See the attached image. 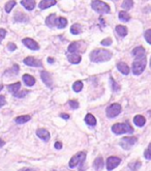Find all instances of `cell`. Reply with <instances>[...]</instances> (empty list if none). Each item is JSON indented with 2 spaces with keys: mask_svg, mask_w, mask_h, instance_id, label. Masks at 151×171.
<instances>
[{
  "mask_svg": "<svg viewBox=\"0 0 151 171\" xmlns=\"http://www.w3.org/2000/svg\"><path fill=\"white\" fill-rule=\"evenodd\" d=\"M112 58V53L106 49H95L90 54V59L93 62H104Z\"/></svg>",
  "mask_w": 151,
  "mask_h": 171,
  "instance_id": "obj_1",
  "label": "cell"
},
{
  "mask_svg": "<svg viewBox=\"0 0 151 171\" xmlns=\"http://www.w3.org/2000/svg\"><path fill=\"white\" fill-rule=\"evenodd\" d=\"M112 132L116 135H122V134H132L133 133V129L129 124H115L112 125Z\"/></svg>",
  "mask_w": 151,
  "mask_h": 171,
  "instance_id": "obj_2",
  "label": "cell"
},
{
  "mask_svg": "<svg viewBox=\"0 0 151 171\" xmlns=\"http://www.w3.org/2000/svg\"><path fill=\"white\" fill-rule=\"evenodd\" d=\"M85 159H86V153L84 152H79L78 153H76L75 156L72 157V159L70 160V163H68V167L70 168H76L78 165H80L81 167H83V163L85 162Z\"/></svg>",
  "mask_w": 151,
  "mask_h": 171,
  "instance_id": "obj_3",
  "label": "cell"
},
{
  "mask_svg": "<svg viewBox=\"0 0 151 171\" xmlns=\"http://www.w3.org/2000/svg\"><path fill=\"white\" fill-rule=\"evenodd\" d=\"M91 7L98 14H109L110 6L106 2L101 1V0H92L91 1Z\"/></svg>",
  "mask_w": 151,
  "mask_h": 171,
  "instance_id": "obj_4",
  "label": "cell"
},
{
  "mask_svg": "<svg viewBox=\"0 0 151 171\" xmlns=\"http://www.w3.org/2000/svg\"><path fill=\"white\" fill-rule=\"evenodd\" d=\"M146 57H143V58H136V60L133 62V75L138 76L141 75L142 73L144 72L145 67H146Z\"/></svg>",
  "mask_w": 151,
  "mask_h": 171,
  "instance_id": "obj_5",
  "label": "cell"
},
{
  "mask_svg": "<svg viewBox=\"0 0 151 171\" xmlns=\"http://www.w3.org/2000/svg\"><path fill=\"white\" fill-rule=\"evenodd\" d=\"M121 109L122 108H121L120 105L117 104V103H114V104L110 105V106L107 108L106 114H107V116L109 118H115L116 116L120 114Z\"/></svg>",
  "mask_w": 151,
  "mask_h": 171,
  "instance_id": "obj_6",
  "label": "cell"
},
{
  "mask_svg": "<svg viewBox=\"0 0 151 171\" xmlns=\"http://www.w3.org/2000/svg\"><path fill=\"white\" fill-rule=\"evenodd\" d=\"M137 141H138L137 137H123L120 140V142H119V144H120V146L123 149L129 150L137 143Z\"/></svg>",
  "mask_w": 151,
  "mask_h": 171,
  "instance_id": "obj_7",
  "label": "cell"
},
{
  "mask_svg": "<svg viewBox=\"0 0 151 171\" xmlns=\"http://www.w3.org/2000/svg\"><path fill=\"white\" fill-rule=\"evenodd\" d=\"M120 163H121V159L118 158V157H114V156L109 157L107 160V170L108 171L114 170Z\"/></svg>",
  "mask_w": 151,
  "mask_h": 171,
  "instance_id": "obj_8",
  "label": "cell"
},
{
  "mask_svg": "<svg viewBox=\"0 0 151 171\" xmlns=\"http://www.w3.org/2000/svg\"><path fill=\"white\" fill-rule=\"evenodd\" d=\"M26 65H29V67H42V62L39 60V59L34 58L32 56H28L23 60Z\"/></svg>",
  "mask_w": 151,
  "mask_h": 171,
  "instance_id": "obj_9",
  "label": "cell"
},
{
  "mask_svg": "<svg viewBox=\"0 0 151 171\" xmlns=\"http://www.w3.org/2000/svg\"><path fill=\"white\" fill-rule=\"evenodd\" d=\"M22 43L26 46L27 48H29L30 50H38L39 49V45L32 39H29V38L24 39L22 41Z\"/></svg>",
  "mask_w": 151,
  "mask_h": 171,
  "instance_id": "obj_10",
  "label": "cell"
},
{
  "mask_svg": "<svg viewBox=\"0 0 151 171\" xmlns=\"http://www.w3.org/2000/svg\"><path fill=\"white\" fill-rule=\"evenodd\" d=\"M41 78L42 80V82H44L48 87H52L53 81H52V77H51L49 72H47V71H42V72L41 73Z\"/></svg>",
  "mask_w": 151,
  "mask_h": 171,
  "instance_id": "obj_11",
  "label": "cell"
},
{
  "mask_svg": "<svg viewBox=\"0 0 151 171\" xmlns=\"http://www.w3.org/2000/svg\"><path fill=\"white\" fill-rule=\"evenodd\" d=\"M36 136L45 142H48L50 140V133L46 129H38L36 131Z\"/></svg>",
  "mask_w": 151,
  "mask_h": 171,
  "instance_id": "obj_12",
  "label": "cell"
},
{
  "mask_svg": "<svg viewBox=\"0 0 151 171\" xmlns=\"http://www.w3.org/2000/svg\"><path fill=\"white\" fill-rule=\"evenodd\" d=\"M66 55H67L68 61L73 64H78L82 60V57L79 53H67Z\"/></svg>",
  "mask_w": 151,
  "mask_h": 171,
  "instance_id": "obj_13",
  "label": "cell"
},
{
  "mask_svg": "<svg viewBox=\"0 0 151 171\" xmlns=\"http://www.w3.org/2000/svg\"><path fill=\"white\" fill-rule=\"evenodd\" d=\"M81 46H82V42H74V43H72V44L68 46L67 53L82 52V51H80V48H81Z\"/></svg>",
  "mask_w": 151,
  "mask_h": 171,
  "instance_id": "obj_14",
  "label": "cell"
},
{
  "mask_svg": "<svg viewBox=\"0 0 151 171\" xmlns=\"http://www.w3.org/2000/svg\"><path fill=\"white\" fill-rule=\"evenodd\" d=\"M133 55L136 57V58H143L146 55V52H145V49L142 46H139V47H136L135 49L133 50Z\"/></svg>",
  "mask_w": 151,
  "mask_h": 171,
  "instance_id": "obj_15",
  "label": "cell"
},
{
  "mask_svg": "<svg viewBox=\"0 0 151 171\" xmlns=\"http://www.w3.org/2000/svg\"><path fill=\"white\" fill-rule=\"evenodd\" d=\"M56 3H57L56 0H42L38 4V7L41 8V10H46V8L55 5Z\"/></svg>",
  "mask_w": 151,
  "mask_h": 171,
  "instance_id": "obj_16",
  "label": "cell"
},
{
  "mask_svg": "<svg viewBox=\"0 0 151 171\" xmlns=\"http://www.w3.org/2000/svg\"><path fill=\"white\" fill-rule=\"evenodd\" d=\"M22 79L27 86H33V85L35 84V79H34L31 75H29V74H25V75H23Z\"/></svg>",
  "mask_w": 151,
  "mask_h": 171,
  "instance_id": "obj_17",
  "label": "cell"
},
{
  "mask_svg": "<svg viewBox=\"0 0 151 171\" xmlns=\"http://www.w3.org/2000/svg\"><path fill=\"white\" fill-rule=\"evenodd\" d=\"M117 68H118L119 72L122 73L123 75H129L130 72L129 65H127L126 63H124V62H119V63H117Z\"/></svg>",
  "mask_w": 151,
  "mask_h": 171,
  "instance_id": "obj_18",
  "label": "cell"
},
{
  "mask_svg": "<svg viewBox=\"0 0 151 171\" xmlns=\"http://www.w3.org/2000/svg\"><path fill=\"white\" fill-rule=\"evenodd\" d=\"M21 4L28 10H32L35 7V1L34 0H22Z\"/></svg>",
  "mask_w": 151,
  "mask_h": 171,
  "instance_id": "obj_19",
  "label": "cell"
},
{
  "mask_svg": "<svg viewBox=\"0 0 151 171\" xmlns=\"http://www.w3.org/2000/svg\"><path fill=\"white\" fill-rule=\"evenodd\" d=\"M133 124L140 128L144 127L145 124H146V119H145L144 116H142V115H136L135 117H133Z\"/></svg>",
  "mask_w": 151,
  "mask_h": 171,
  "instance_id": "obj_20",
  "label": "cell"
},
{
  "mask_svg": "<svg viewBox=\"0 0 151 171\" xmlns=\"http://www.w3.org/2000/svg\"><path fill=\"white\" fill-rule=\"evenodd\" d=\"M84 120H85V122H86L88 125H90V127H95V125H96V118L90 113H88L87 115L85 116Z\"/></svg>",
  "mask_w": 151,
  "mask_h": 171,
  "instance_id": "obj_21",
  "label": "cell"
},
{
  "mask_svg": "<svg viewBox=\"0 0 151 171\" xmlns=\"http://www.w3.org/2000/svg\"><path fill=\"white\" fill-rule=\"evenodd\" d=\"M57 18H58V17H57L55 14H52V15H50L47 19H46V24H47V26H49V27L55 26Z\"/></svg>",
  "mask_w": 151,
  "mask_h": 171,
  "instance_id": "obj_22",
  "label": "cell"
},
{
  "mask_svg": "<svg viewBox=\"0 0 151 171\" xmlns=\"http://www.w3.org/2000/svg\"><path fill=\"white\" fill-rule=\"evenodd\" d=\"M104 159L101 158V157H98V158H96L94 160V163H93V166H94L95 170H101L102 167H104Z\"/></svg>",
  "mask_w": 151,
  "mask_h": 171,
  "instance_id": "obj_23",
  "label": "cell"
},
{
  "mask_svg": "<svg viewBox=\"0 0 151 171\" xmlns=\"http://www.w3.org/2000/svg\"><path fill=\"white\" fill-rule=\"evenodd\" d=\"M67 25V20L63 18V17H59V18H57L56 20V24H55V26L56 27H58V28H64L65 26Z\"/></svg>",
  "mask_w": 151,
  "mask_h": 171,
  "instance_id": "obj_24",
  "label": "cell"
},
{
  "mask_svg": "<svg viewBox=\"0 0 151 171\" xmlns=\"http://www.w3.org/2000/svg\"><path fill=\"white\" fill-rule=\"evenodd\" d=\"M30 119H31L30 115H21V116H18V117L15 119V121L18 124H26L27 121H29Z\"/></svg>",
  "mask_w": 151,
  "mask_h": 171,
  "instance_id": "obj_25",
  "label": "cell"
},
{
  "mask_svg": "<svg viewBox=\"0 0 151 171\" xmlns=\"http://www.w3.org/2000/svg\"><path fill=\"white\" fill-rule=\"evenodd\" d=\"M116 32H117V34H119V36L123 38V36L127 34V28L123 26V25H117L116 26Z\"/></svg>",
  "mask_w": 151,
  "mask_h": 171,
  "instance_id": "obj_26",
  "label": "cell"
},
{
  "mask_svg": "<svg viewBox=\"0 0 151 171\" xmlns=\"http://www.w3.org/2000/svg\"><path fill=\"white\" fill-rule=\"evenodd\" d=\"M20 88H21V83L20 82H17V83H14V84H10V85H8L7 86V89L10 92H13V95L15 92H17Z\"/></svg>",
  "mask_w": 151,
  "mask_h": 171,
  "instance_id": "obj_27",
  "label": "cell"
},
{
  "mask_svg": "<svg viewBox=\"0 0 151 171\" xmlns=\"http://www.w3.org/2000/svg\"><path fill=\"white\" fill-rule=\"evenodd\" d=\"M82 30H83V28H82V26L80 24H74L72 27H70V32H72L73 34H80L82 32Z\"/></svg>",
  "mask_w": 151,
  "mask_h": 171,
  "instance_id": "obj_28",
  "label": "cell"
},
{
  "mask_svg": "<svg viewBox=\"0 0 151 171\" xmlns=\"http://www.w3.org/2000/svg\"><path fill=\"white\" fill-rule=\"evenodd\" d=\"M19 65H17V64H15L14 65L13 67L10 68V70H8V71H6V72H5V74L4 75L5 76H7V75H10V76H13V77H15L17 74H18V72H19Z\"/></svg>",
  "mask_w": 151,
  "mask_h": 171,
  "instance_id": "obj_29",
  "label": "cell"
},
{
  "mask_svg": "<svg viewBox=\"0 0 151 171\" xmlns=\"http://www.w3.org/2000/svg\"><path fill=\"white\" fill-rule=\"evenodd\" d=\"M129 169L132 171H138L142 167V163L140 161L132 162V163L129 164Z\"/></svg>",
  "mask_w": 151,
  "mask_h": 171,
  "instance_id": "obj_30",
  "label": "cell"
},
{
  "mask_svg": "<svg viewBox=\"0 0 151 171\" xmlns=\"http://www.w3.org/2000/svg\"><path fill=\"white\" fill-rule=\"evenodd\" d=\"M133 6V0H124L121 4V7L124 8L125 10H129Z\"/></svg>",
  "mask_w": 151,
  "mask_h": 171,
  "instance_id": "obj_31",
  "label": "cell"
},
{
  "mask_svg": "<svg viewBox=\"0 0 151 171\" xmlns=\"http://www.w3.org/2000/svg\"><path fill=\"white\" fill-rule=\"evenodd\" d=\"M15 20L18 22H26L28 21V17L22 13H17L15 15Z\"/></svg>",
  "mask_w": 151,
  "mask_h": 171,
  "instance_id": "obj_32",
  "label": "cell"
},
{
  "mask_svg": "<svg viewBox=\"0 0 151 171\" xmlns=\"http://www.w3.org/2000/svg\"><path fill=\"white\" fill-rule=\"evenodd\" d=\"M119 20L122 22H129L130 20V16L126 13V11H120V13H119Z\"/></svg>",
  "mask_w": 151,
  "mask_h": 171,
  "instance_id": "obj_33",
  "label": "cell"
},
{
  "mask_svg": "<svg viewBox=\"0 0 151 171\" xmlns=\"http://www.w3.org/2000/svg\"><path fill=\"white\" fill-rule=\"evenodd\" d=\"M73 89L76 92H80L82 89H83V82L82 81H76L75 83L73 84Z\"/></svg>",
  "mask_w": 151,
  "mask_h": 171,
  "instance_id": "obj_34",
  "label": "cell"
},
{
  "mask_svg": "<svg viewBox=\"0 0 151 171\" xmlns=\"http://www.w3.org/2000/svg\"><path fill=\"white\" fill-rule=\"evenodd\" d=\"M16 4H17V2L15 1V0H10V1H8L4 6L5 11H6V13H10L11 10H13V7L15 6Z\"/></svg>",
  "mask_w": 151,
  "mask_h": 171,
  "instance_id": "obj_35",
  "label": "cell"
},
{
  "mask_svg": "<svg viewBox=\"0 0 151 171\" xmlns=\"http://www.w3.org/2000/svg\"><path fill=\"white\" fill-rule=\"evenodd\" d=\"M28 93L27 90H22V91H17V92L14 93V96L15 98H24V96H26V95Z\"/></svg>",
  "mask_w": 151,
  "mask_h": 171,
  "instance_id": "obj_36",
  "label": "cell"
},
{
  "mask_svg": "<svg viewBox=\"0 0 151 171\" xmlns=\"http://www.w3.org/2000/svg\"><path fill=\"white\" fill-rule=\"evenodd\" d=\"M144 157H145V159L151 160V143L148 145V147L146 148V150L144 152Z\"/></svg>",
  "mask_w": 151,
  "mask_h": 171,
  "instance_id": "obj_37",
  "label": "cell"
},
{
  "mask_svg": "<svg viewBox=\"0 0 151 171\" xmlns=\"http://www.w3.org/2000/svg\"><path fill=\"white\" fill-rule=\"evenodd\" d=\"M68 105L70 106L72 109H78L79 108V102L78 101H75V100H70V101H68Z\"/></svg>",
  "mask_w": 151,
  "mask_h": 171,
  "instance_id": "obj_38",
  "label": "cell"
},
{
  "mask_svg": "<svg viewBox=\"0 0 151 171\" xmlns=\"http://www.w3.org/2000/svg\"><path fill=\"white\" fill-rule=\"evenodd\" d=\"M144 38L147 41L148 44H150L151 45V29H148L145 31V33H144Z\"/></svg>",
  "mask_w": 151,
  "mask_h": 171,
  "instance_id": "obj_39",
  "label": "cell"
},
{
  "mask_svg": "<svg viewBox=\"0 0 151 171\" xmlns=\"http://www.w3.org/2000/svg\"><path fill=\"white\" fill-rule=\"evenodd\" d=\"M110 81H111V86H112L113 90L114 91H118L119 89H120V87H119V85L116 83L115 81H114L113 78H110Z\"/></svg>",
  "mask_w": 151,
  "mask_h": 171,
  "instance_id": "obj_40",
  "label": "cell"
},
{
  "mask_svg": "<svg viewBox=\"0 0 151 171\" xmlns=\"http://www.w3.org/2000/svg\"><path fill=\"white\" fill-rule=\"evenodd\" d=\"M101 44L102 46H110L111 44H112V39L107 38V39H102V41L101 42Z\"/></svg>",
  "mask_w": 151,
  "mask_h": 171,
  "instance_id": "obj_41",
  "label": "cell"
},
{
  "mask_svg": "<svg viewBox=\"0 0 151 171\" xmlns=\"http://www.w3.org/2000/svg\"><path fill=\"white\" fill-rule=\"evenodd\" d=\"M5 35H6V30L3 29V28H0V43L5 38Z\"/></svg>",
  "mask_w": 151,
  "mask_h": 171,
  "instance_id": "obj_42",
  "label": "cell"
},
{
  "mask_svg": "<svg viewBox=\"0 0 151 171\" xmlns=\"http://www.w3.org/2000/svg\"><path fill=\"white\" fill-rule=\"evenodd\" d=\"M7 49L10 51V52H13V51H15L17 49V46L14 44V43H10V44L7 45Z\"/></svg>",
  "mask_w": 151,
  "mask_h": 171,
  "instance_id": "obj_43",
  "label": "cell"
},
{
  "mask_svg": "<svg viewBox=\"0 0 151 171\" xmlns=\"http://www.w3.org/2000/svg\"><path fill=\"white\" fill-rule=\"evenodd\" d=\"M6 104V101H5V96H0V108Z\"/></svg>",
  "mask_w": 151,
  "mask_h": 171,
  "instance_id": "obj_44",
  "label": "cell"
},
{
  "mask_svg": "<svg viewBox=\"0 0 151 171\" xmlns=\"http://www.w3.org/2000/svg\"><path fill=\"white\" fill-rule=\"evenodd\" d=\"M54 147H55L56 149H61V148H62V143H61V142H59V141H57L55 143V145H54Z\"/></svg>",
  "mask_w": 151,
  "mask_h": 171,
  "instance_id": "obj_45",
  "label": "cell"
},
{
  "mask_svg": "<svg viewBox=\"0 0 151 171\" xmlns=\"http://www.w3.org/2000/svg\"><path fill=\"white\" fill-rule=\"evenodd\" d=\"M60 116H61V117L63 118V119H68V118H70V116H68V114H65V113H61V114H60Z\"/></svg>",
  "mask_w": 151,
  "mask_h": 171,
  "instance_id": "obj_46",
  "label": "cell"
},
{
  "mask_svg": "<svg viewBox=\"0 0 151 171\" xmlns=\"http://www.w3.org/2000/svg\"><path fill=\"white\" fill-rule=\"evenodd\" d=\"M19 171H35L32 168H22V169H20Z\"/></svg>",
  "mask_w": 151,
  "mask_h": 171,
  "instance_id": "obj_47",
  "label": "cell"
},
{
  "mask_svg": "<svg viewBox=\"0 0 151 171\" xmlns=\"http://www.w3.org/2000/svg\"><path fill=\"white\" fill-rule=\"evenodd\" d=\"M48 62H49V63H53L54 58H52V57H49V58H48Z\"/></svg>",
  "mask_w": 151,
  "mask_h": 171,
  "instance_id": "obj_48",
  "label": "cell"
},
{
  "mask_svg": "<svg viewBox=\"0 0 151 171\" xmlns=\"http://www.w3.org/2000/svg\"><path fill=\"white\" fill-rule=\"evenodd\" d=\"M4 144H5V142H4L3 140H2L1 138H0V147H2V146H3Z\"/></svg>",
  "mask_w": 151,
  "mask_h": 171,
  "instance_id": "obj_49",
  "label": "cell"
},
{
  "mask_svg": "<svg viewBox=\"0 0 151 171\" xmlns=\"http://www.w3.org/2000/svg\"><path fill=\"white\" fill-rule=\"evenodd\" d=\"M2 89H3V85H2V84H0V91H1Z\"/></svg>",
  "mask_w": 151,
  "mask_h": 171,
  "instance_id": "obj_50",
  "label": "cell"
},
{
  "mask_svg": "<svg viewBox=\"0 0 151 171\" xmlns=\"http://www.w3.org/2000/svg\"><path fill=\"white\" fill-rule=\"evenodd\" d=\"M150 67H151V58H150Z\"/></svg>",
  "mask_w": 151,
  "mask_h": 171,
  "instance_id": "obj_51",
  "label": "cell"
}]
</instances>
